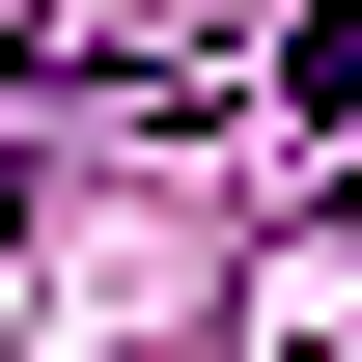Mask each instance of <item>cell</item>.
<instances>
[{"label":"cell","instance_id":"obj_1","mask_svg":"<svg viewBox=\"0 0 362 362\" xmlns=\"http://www.w3.org/2000/svg\"><path fill=\"white\" fill-rule=\"evenodd\" d=\"M279 84V28H223V0H28V112H223Z\"/></svg>","mask_w":362,"mask_h":362},{"label":"cell","instance_id":"obj_2","mask_svg":"<svg viewBox=\"0 0 362 362\" xmlns=\"http://www.w3.org/2000/svg\"><path fill=\"white\" fill-rule=\"evenodd\" d=\"M279 112H307V139H362V0H307V28H279Z\"/></svg>","mask_w":362,"mask_h":362}]
</instances>
